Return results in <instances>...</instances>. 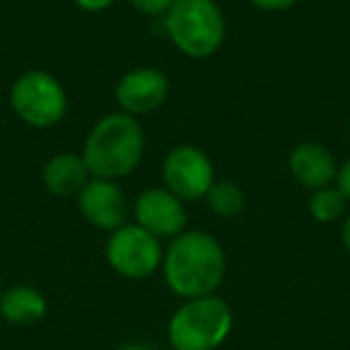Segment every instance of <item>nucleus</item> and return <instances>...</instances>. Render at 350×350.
Segmentation results:
<instances>
[{
  "label": "nucleus",
  "mask_w": 350,
  "mask_h": 350,
  "mask_svg": "<svg viewBox=\"0 0 350 350\" xmlns=\"http://www.w3.org/2000/svg\"><path fill=\"white\" fill-rule=\"evenodd\" d=\"M106 262L118 276L130 281H144L154 276L163 262V247L156 235L137 224H125L108 233Z\"/></svg>",
  "instance_id": "obj_6"
},
{
  "label": "nucleus",
  "mask_w": 350,
  "mask_h": 350,
  "mask_svg": "<svg viewBox=\"0 0 350 350\" xmlns=\"http://www.w3.org/2000/svg\"><path fill=\"white\" fill-rule=\"evenodd\" d=\"M340 243H343L345 252H348V257H350V214L345 216L343 226H340Z\"/></svg>",
  "instance_id": "obj_20"
},
{
  "label": "nucleus",
  "mask_w": 350,
  "mask_h": 350,
  "mask_svg": "<svg viewBox=\"0 0 350 350\" xmlns=\"http://www.w3.org/2000/svg\"><path fill=\"white\" fill-rule=\"evenodd\" d=\"M163 185L178 200H204L216 183L214 161L195 144H178L163 159Z\"/></svg>",
  "instance_id": "obj_7"
},
{
  "label": "nucleus",
  "mask_w": 350,
  "mask_h": 350,
  "mask_svg": "<svg viewBox=\"0 0 350 350\" xmlns=\"http://www.w3.org/2000/svg\"><path fill=\"white\" fill-rule=\"evenodd\" d=\"M77 204L82 216L98 230L113 233L120 226L127 224L130 206L118 187L116 180H103V178H92L82 192L77 195Z\"/></svg>",
  "instance_id": "obj_10"
},
{
  "label": "nucleus",
  "mask_w": 350,
  "mask_h": 350,
  "mask_svg": "<svg viewBox=\"0 0 350 350\" xmlns=\"http://www.w3.org/2000/svg\"><path fill=\"white\" fill-rule=\"evenodd\" d=\"M345 197L340 195L338 187H321V190H314L310 197V216L319 224H334L340 216L345 214Z\"/></svg>",
  "instance_id": "obj_15"
},
{
  "label": "nucleus",
  "mask_w": 350,
  "mask_h": 350,
  "mask_svg": "<svg viewBox=\"0 0 350 350\" xmlns=\"http://www.w3.org/2000/svg\"><path fill=\"white\" fill-rule=\"evenodd\" d=\"M161 271L168 291L180 300L216 295L226 278V252L206 230H185L163 250Z\"/></svg>",
  "instance_id": "obj_1"
},
{
  "label": "nucleus",
  "mask_w": 350,
  "mask_h": 350,
  "mask_svg": "<svg viewBox=\"0 0 350 350\" xmlns=\"http://www.w3.org/2000/svg\"><path fill=\"white\" fill-rule=\"evenodd\" d=\"M348 135H350V118H348Z\"/></svg>",
  "instance_id": "obj_22"
},
{
  "label": "nucleus",
  "mask_w": 350,
  "mask_h": 350,
  "mask_svg": "<svg viewBox=\"0 0 350 350\" xmlns=\"http://www.w3.org/2000/svg\"><path fill=\"white\" fill-rule=\"evenodd\" d=\"M0 293H3V283H0Z\"/></svg>",
  "instance_id": "obj_23"
},
{
  "label": "nucleus",
  "mask_w": 350,
  "mask_h": 350,
  "mask_svg": "<svg viewBox=\"0 0 350 350\" xmlns=\"http://www.w3.org/2000/svg\"><path fill=\"white\" fill-rule=\"evenodd\" d=\"M288 168L291 175L307 190H321L336 180L338 165L336 159L324 144L319 142H302L288 156Z\"/></svg>",
  "instance_id": "obj_11"
},
{
  "label": "nucleus",
  "mask_w": 350,
  "mask_h": 350,
  "mask_svg": "<svg viewBox=\"0 0 350 350\" xmlns=\"http://www.w3.org/2000/svg\"><path fill=\"white\" fill-rule=\"evenodd\" d=\"M113 350H151L146 343H137V340H130V343H120L118 348H113Z\"/></svg>",
  "instance_id": "obj_21"
},
{
  "label": "nucleus",
  "mask_w": 350,
  "mask_h": 350,
  "mask_svg": "<svg viewBox=\"0 0 350 350\" xmlns=\"http://www.w3.org/2000/svg\"><path fill=\"white\" fill-rule=\"evenodd\" d=\"M336 187H338L340 195H343L345 202L350 204V159L338 165V173H336Z\"/></svg>",
  "instance_id": "obj_17"
},
{
  "label": "nucleus",
  "mask_w": 350,
  "mask_h": 350,
  "mask_svg": "<svg viewBox=\"0 0 350 350\" xmlns=\"http://www.w3.org/2000/svg\"><path fill=\"white\" fill-rule=\"evenodd\" d=\"M144 130L127 113H108L89 130L82 159L92 178L120 180L139 165L144 156Z\"/></svg>",
  "instance_id": "obj_2"
},
{
  "label": "nucleus",
  "mask_w": 350,
  "mask_h": 350,
  "mask_svg": "<svg viewBox=\"0 0 350 350\" xmlns=\"http://www.w3.org/2000/svg\"><path fill=\"white\" fill-rule=\"evenodd\" d=\"M247 3H252V5H254V8H259V10L281 12V10H288V8L297 5L300 0H247Z\"/></svg>",
  "instance_id": "obj_18"
},
{
  "label": "nucleus",
  "mask_w": 350,
  "mask_h": 350,
  "mask_svg": "<svg viewBox=\"0 0 350 350\" xmlns=\"http://www.w3.org/2000/svg\"><path fill=\"white\" fill-rule=\"evenodd\" d=\"M127 3L146 17H163L175 0H127Z\"/></svg>",
  "instance_id": "obj_16"
},
{
  "label": "nucleus",
  "mask_w": 350,
  "mask_h": 350,
  "mask_svg": "<svg viewBox=\"0 0 350 350\" xmlns=\"http://www.w3.org/2000/svg\"><path fill=\"white\" fill-rule=\"evenodd\" d=\"M161 20L170 44L187 58H211L224 46L226 17L214 0H175Z\"/></svg>",
  "instance_id": "obj_4"
},
{
  "label": "nucleus",
  "mask_w": 350,
  "mask_h": 350,
  "mask_svg": "<svg viewBox=\"0 0 350 350\" xmlns=\"http://www.w3.org/2000/svg\"><path fill=\"white\" fill-rule=\"evenodd\" d=\"M204 200L209 202V209L216 216H224V219L240 216L245 211V204H247V197H245L243 187L230 180H216L211 185V190L206 192Z\"/></svg>",
  "instance_id": "obj_14"
},
{
  "label": "nucleus",
  "mask_w": 350,
  "mask_h": 350,
  "mask_svg": "<svg viewBox=\"0 0 350 350\" xmlns=\"http://www.w3.org/2000/svg\"><path fill=\"white\" fill-rule=\"evenodd\" d=\"M233 334V310L219 295L183 300L170 314L165 336L173 350H219Z\"/></svg>",
  "instance_id": "obj_3"
},
{
  "label": "nucleus",
  "mask_w": 350,
  "mask_h": 350,
  "mask_svg": "<svg viewBox=\"0 0 350 350\" xmlns=\"http://www.w3.org/2000/svg\"><path fill=\"white\" fill-rule=\"evenodd\" d=\"M75 5L84 12H103L116 3V0H72Z\"/></svg>",
  "instance_id": "obj_19"
},
{
  "label": "nucleus",
  "mask_w": 350,
  "mask_h": 350,
  "mask_svg": "<svg viewBox=\"0 0 350 350\" xmlns=\"http://www.w3.org/2000/svg\"><path fill=\"white\" fill-rule=\"evenodd\" d=\"M41 178H44V185L51 195L68 200V197H77L87 187V183L92 180V173L79 154L60 151L46 161Z\"/></svg>",
  "instance_id": "obj_12"
},
{
  "label": "nucleus",
  "mask_w": 350,
  "mask_h": 350,
  "mask_svg": "<svg viewBox=\"0 0 350 350\" xmlns=\"http://www.w3.org/2000/svg\"><path fill=\"white\" fill-rule=\"evenodd\" d=\"M49 312L46 295L34 286L17 283L0 293V317L12 326L39 324Z\"/></svg>",
  "instance_id": "obj_13"
},
{
  "label": "nucleus",
  "mask_w": 350,
  "mask_h": 350,
  "mask_svg": "<svg viewBox=\"0 0 350 350\" xmlns=\"http://www.w3.org/2000/svg\"><path fill=\"white\" fill-rule=\"evenodd\" d=\"M135 224L156 238H178L187 230V211L183 200L165 187H146L132 206Z\"/></svg>",
  "instance_id": "obj_9"
},
{
  "label": "nucleus",
  "mask_w": 350,
  "mask_h": 350,
  "mask_svg": "<svg viewBox=\"0 0 350 350\" xmlns=\"http://www.w3.org/2000/svg\"><path fill=\"white\" fill-rule=\"evenodd\" d=\"M170 82L159 68L127 70L116 84V103L132 118L151 116L165 103Z\"/></svg>",
  "instance_id": "obj_8"
},
{
  "label": "nucleus",
  "mask_w": 350,
  "mask_h": 350,
  "mask_svg": "<svg viewBox=\"0 0 350 350\" xmlns=\"http://www.w3.org/2000/svg\"><path fill=\"white\" fill-rule=\"evenodd\" d=\"M10 106L22 122L46 130L65 118L68 94L55 75L46 70H27L12 82Z\"/></svg>",
  "instance_id": "obj_5"
}]
</instances>
